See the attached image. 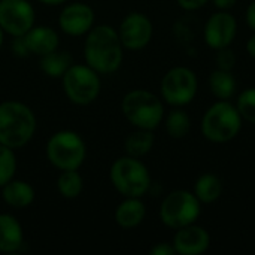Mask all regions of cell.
<instances>
[{"label": "cell", "mask_w": 255, "mask_h": 255, "mask_svg": "<svg viewBox=\"0 0 255 255\" xmlns=\"http://www.w3.org/2000/svg\"><path fill=\"white\" fill-rule=\"evenodd\" d=\"M123 48L118 31L111 25L100 24L87 33L84 57L97 73H114L123 63Z\"/></svg>", "instance_id": "1"}, {"label": "cell", "mask_w": 255, "mask_h": 255, "mask_svg": "<svg viewBox=\"0 0 255 255\" xmlns=\"http://www.w3.org/2000/svg\"><path fill=\"white\" fill-rule=\"evenodd\" d=\"M36 131V117L33 111L15 100L0 103V143L18 149L27 145Z\"/></svg>", "instance_id": "2"}, {"label": "cell", "mask_w": 255, "mask_h": 255, "mask_svg": "<svg viewBox=\"0 0 255 255\" xmlns=\"http://www.w3.org/2000/svg\"><path fill=\"white\" fill-rule=\"evenodd\" d=\"M242 121L244 118L236 105L229 100H220L205 112L202 118V133L209 142L226 143L239 134Z\"/></svg>", "instance_id": "3"}, {"label": "cell", "mask_w": 255, "mask_h": 255, "mask_svg": "<svg viewBox=\"0 0 255 255\" xmlns=\"http://www.w3.org/2000/svg\"><path fill=\"white\" fill-rule=\"evenodd\" d=\"M121 111L127 121L136 128L154 130L164 117L161 100L151 91L133 90L128 91L121 102Z\"/></svg>", "instance_id": "4"}, {"label": "cell", "mask_w": 255, "mask_h": 255, "mask_svg": "<svg viewBox=\"0 0 255 255\" xmlns=\"http://www.w3.org/2000/svg\"><path fill=\"white\" fill-rule=\"evenodd\" d=\"M109 175L112 185L124 197H142L151 187V175L146 166L131 155L115 160Z\"/></svg>", "instance_id": "5"}, {"label": "cell", "mask_w": 255, "mask_h": 255, "mask_svg": "<svg viewBox=\"0 0 255 255\" xmlns=\"http://www.w3.org/2000/svg\"><path fill=\"white\" fill-rule=\"evenodd\" d=\"M85 155L84 139L70 130L54 133L46 143V157L58 170H78L85 161Z\"/></svg>", "instance_id": "6"}, {"label": "cell", "mask_w": 255, "mask_h": 255, "mask_svg": "<svg viewBox=\"0 0 255 255\" xmlns=\"http://www.w3.org/2000/svg\"><path fill=\"white\" fill-rule=\"evenodd\" d=\"M202 208L194 193L176 190L167 194L160 208V220L169 229L178 230L194 224L200 217Z\"/></svg>", "instance_id": "7"}, {"label": "cell", "mask_w": 255, "mask_h": 255, "mask_svg": "<svg viewBox=\"0 0 255 255\" xmlns=\"http://www.w3.org/2000/svg\"><path fill=\"white\" fill-rule=\"evenodd\" d=\"M63 88L72 103L85 106L99 97L102 82L99 73L88 64H72L63 75Z\"/></svg>", "instance_id": "8"}, {"label": "cell", "mask_w": 255, "mask_h": 255, "mask_svg": "<svg viewBox=\"0 0 255 255\" xmlns=\"http://www.w3.org/2000/svg\"><path fill=\"white\" fill-rule=\"evenodd\" d=\"M196 94L197 76L188 67H173L161 79V96L172 106H185L194 100Z\"/></svg>", "instance_id": "9"}, {"label": "cell", "mask_w": 255, "mask_h": 255, "mask_svg": "<svg viewBox=\"0 0 255 255\" xmlns=\"http://www.w3.org/2000/svg\"><path fill=\"white\" fill-rule=\"evenodd\" d=\"M36 12L27 0H0V27L16 37L34 27Z\"/></svg>", "instance_id": "10"}, {"label": "cell", "mask_w": 255, "mask_h": 255, "mask_svg": "<svg viewBox=\"0 0 255 255\" xmlns=\"http://www.w3.org/2000/svg\"><path fill=\"white\" fill-rule=\"evenodd\" d=\"M238 33V21L229 10H218L205 24L203 37L212 49L229 48Z\"/></svg>", "instance_id": "11"}, {"label": "cell", "mask_w": 255, "mask_h": 255, "mask_svg": "<svg viewBox=\"0 0 255 255\" xmlns=\"http://www.w3.org/2000/svg\"><path fill=\"white\" fill-rule=\"evenodd\" d=\"M118 36L124 48L139 51L151 42L152 22L145 13L131 12L121 21Z\"/></svg>", "instance_id": "12"}, {"label": "cell", "mask_w": 255, "mask_h": 255, "mask_svg": "<svg viewBox=\"0 0 255 255\" xmlns=\"http://www.w3.org/2000/svg\"><path fill=\"white\" fill-rule=\"evenodd\" d=\"M94 10L88 4L72 3L61 10L58 16V25L66 34L82 36L94 27Z\"/></svg>", "instance_id": "13"}, {"label": "cell", "mask_w": 255, "mask_h": 255, "mask_svg": "<svg viewBox=\"0 0 255 255\" xmlns=\"http://www.w3.org/2000/svg\"><path fill=\"white\" fill-rule=\"evenodd\" d=\"M209 245H211L209 233L203 227L196 226V223L178 229L173 238L175 251L176 254L181 255L203 254L209 248Z\"/></svg>", "instance_id": "14"}, {"label": "cell", "mask_w": 255, "mask_h": 255, "mask_svg": "<svg viewBox=\"0 0 255 255\" xmlns=\"http://www.w3.org/2000/svg\"><path fill=\"white\" fill-rule=\"evenodd\" d=\"M24 39L27 42L30 54H36L39 57L58 49V45H60L57 31L46 25H37V27L30 28L24 34Z\"/></svg>", "instance_id": "15"}, {"label": "cell", "mask_w": 255, "mask_h": 255, "mask_svg": "<svg viewBox=\"0 0 255 255\" xmlns=\"http://www.w3.org/2000/svg\"><path fill=\"white\" fill-rule=\"evenodd\" d=\"M24 244L22 227L10 214H0V253H16Z\"/></svg>", "instance_id": "16"}, {"label": "cell", "mask_w": 255, "mask_h": 255, "mask_svg": "<svg viewBox=\"0 0 255 255\" xmlns=\"http://www.w3.org/2000/svg\"><path fill=\"white\" fill-rule=\"evenodd\" d=\"M146 215V208L140 197H126L115 209V223L123 229L137 227Z\"/></svg>", "instance_id": "17"}, {"label": "cell", "mask_w": 255, "mask_h": 255, "mask_svg": "<svg viewBox=\"0 0 255 255\" xmlns=\"http://www.w3.org/2000/svg\"><path fill=\"white\" fill-rule=\"evenodd\" d=\"M34 190L28 182L24 181H16L10 179L7 184L1 187V197L3 200L15 208V209H22L30 206L34 202Z\"/></svg>", "instance_id": "18"}, {"label": "cell", "mask_w": 255, "mask_h": 255, "mask_svg": "<svg viewBox=\"0 0 255 255\" xmlns=\"http://www.w3.org/2000/svg\"><path fill=\"white\" fill-rule=\"evenodd\" d=\"M193 193L200 203H214L223 194V181L214 173H205L197 178Z\"/></svg>", "instance_id": "19"}, {"label": "cell", "mask_w": 255, "mask_h": 255, "mask_svg": "<svg viewBox=\"0 0 255 255\" xmlns=\"http://www.w3.org/2000/svg\"><path fill=\"white\" fill-rule=\"evenodd\" d=\"M73 64V58L67 51H52L40 57V69L51 78H63L67 69Z\"/></svg>", "instance_id": "20"}, {"label": "cell", "mask_w": 255, "mask_h": 255, "mask_svg": "<svg viewBox=\"0 0 255 255\" xmlns=\"http://www.w3.org/2000/svg\"><path fill=\"white\" fill-rule=\"evenodd\" d=\"M209 88L220 100H229L236 91V79L230 70L217 69L209 76Z\"/></svg>", "instance_id": "21"}, {"label": "cell", "mask_w": 255, "mask_h": 255, "mask_svg": "<svg viewBox=\"0 0 255 255\" xmlns=\"http://www.w3.org/2000/svg\"><path fill=\"white\" fill-rule=\"evenodd\" d=\"M155 137L152 134V130H145V128H137L136 131L130 133L126 139V152L127 155L140 158L146 155L152 146H154Z\"/></svg>", "instance_id": "22"}, {"label": "cell", "mask_w": 255, "mask_h": 255, "mask_svg": "<svg viewBox=\"0 0 255 255\" xmlns=\"http://www.w3.org/2000/svg\"><path fill=\"white\" fill-rule=\"evenodd\" d=\"M57 188L64 199H76L84 188L82 176L78 170H61L57 179Z\"/></svg>", "instance_id": "23"}, {"label": "cell", "mask_w": 255, "mask_h": 255, "mask_svg": "<svg viewBox=\"0 0 255 255\" xmlns=\"http://www.w3.org/2000/svg\"><path fill=\"white\" fill-rule=\"evenodd\" d=\"M190 128H191V120L185 111L179 108L170 111V114L166 118V131L170 137L182 139L190 133Z\"/></svg>", "instance_id": "24"}, {"label": "cell", "mask_w": 255, "mask_h": 255, "mask_svg": "<svg viewBox=\"0 0 255 255\" xmlns=\"http://www.w3.org/2000/svg\"><path fill=\"white\" fill-rule=\"evenodd\" d=\"M16 170V158L12 148L0 143V187L13 179Z\"/></svg>", "instance_id": "25"}, {"label": "cell", "mask_w": 255, "mask_h": 255, "mask_svg": "<svg viewBox=\"0 0 255 255\" xmlns=\"http://www.w3.org/2000/svg\"><path fill=\"white\" fill-rule=\"evenodd\" d=\"M236 108L241 114V117L255 124V88L251 87L245 91H242L236 100Z\"/></svg>", "instance_id": "26"}, {"label": "cell", "mask_w": 255, "mask_h": 255, "mask_svg": "<svg viewBox=\"0 0 255 255\" xmlns=\"http://www.w3.org/2000/svg\"><path fill=\"white\" fill-rule=\"evenodd\" d=\"M235 64H236V57H235L232 49H229V48L218 49V52H217V66H218V69L232 72Z\"/></svg>", "instance_id": "27"}, {"label": "cell", "mask_w": 255, "mask_h": 255, "mask_svg": "<svg viewBox=\"0 0 255 255\" xmlns=\"http://www.w3.org/2000/svg\"><path fill=\"white\" fill-rule=\"evenodd\" d=\"M12 52L16 55V57H27L30 54L28 51V46H27V42L24 39V36H16L13 40H12Z\"/></svg>", "instance_id": "28"}, {"label": "cell", "mask_w": 255, "mask_h": 255, "mask_svg": "<svg viewBox=\"0 0 255 255\" xmlns=\"http://www.w3.org/2000/svg\"><path fill=\"white\" fill-rule=\"evenodd\" d=\"M151 255H175V247L173 244H167V242H161V244H157L151 248Z\"/></svg>", "instance_id": "29"}, {"label": "cell", "mask_w": 255, "mask_h": 255, "mask_svg": "<svg viewBox=\"0 0 255 255\" xmlns=\"http://www.w3.org/2000/svg\"><path fill=\"white\" fill-rule=\"evenodd\" d=\"M209 0H178V4L185 10H197L203 7Z\"/></svg>", "instance_id": "30"}, {"label": "cell", "mask_w": 255, "mask_h": 255, "mask_svg": "<svg viewBox=\"0 0 255 255\" xmlns=\"http://www.w3.org/2000/svg\"><path fill=\"white\" fill-rule=\"evenodd\" d=\"M245 18H247L248 27L255 33V0L254 1H251L250 6L247 7V15H245Z\"/></svg>", "instance_id": "31"}, {"label": "cell", "mask_w": 255, "mask_h": 255, "mask_svg": "<svg viewBox=\"0 0 255 255\" xmlns=\"http://www.w3.org/2000/svg\"><path fill=\"white\" fill-rule=\"evenodd\" d=\"M212 3L218 10H230L236 4V0H212Z\"/></svg>", "instance_id": "32"}, {"label": "cell", "mask_w": 255, "mask_h": 255, "mask_svg": "<svg viewBox=\"0 0 255 255\" xmlns=\"http://www.w3.org/2000/svg\"><path fill=\"white\" fill-rule=\"evenodd\" d=\"M247 51H248V54L255 58V33L250 37V40L247 42Z\"/></svg>", "instance_id": "33"}, {"label": "cell", "mask_w": 255, "mask_h": 255, "mask_svg": "<svg viewBox=\"0 0 255 255\" xmlns=\"http://www.w3.org/2000/svg\"><path fill=\"white\" fill-rule=\"evenodd\" d=\"M39 1L43 3V4H49V6H57V4H61V3L67 1V0H39Z\"/></svg>", "instance_id": "34"}, {"label": "cell", "mask_w": 255, "mask_h": 255, "mask_svg": "<svg viewBox=\"0 0 255 255\" xmlns=\"http://www.w3.org/2000/svg\"><path fill=\"white\" fill-rule=\"evenodd\" d=\"M3 33H4V31H3V28L0 27V48H1V43H3Z\"/></svg>", "instance_id": "35"}]
</instances>
